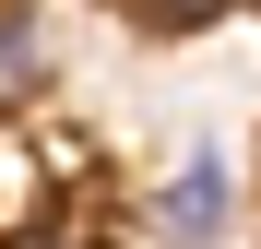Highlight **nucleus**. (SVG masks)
<instances>
[{
  "label": "nucleus",
  "mask_w": 261,
  "mask_h": 249,
  "mask_svg": "<svg viewBox=\"0 0 261 249\" xmlns=\"http://www.w3.org/2000/svg\"><path fill=\"white\" fill-rule=\"evenodd\" d=\"M36 71H48V36H36L24 12H0V107H24V95H36Z\"/></svg>",
  "instance_id": "obj_2"
},
{
  "label": "nucleus",
  "mask_w": 261,
  "mask_h": 249,
  "mask_svg": "<svg viewBox=\"0 0 261 249\" xmlns=\"http://www.w3.org/2000/svg\"><path fill=\"white\" fill-rule=\"evenodd\" d=\"M226 226V178L214 166H178V190H166V237H214Z\"/></svg>",
  "instance_id": "obj_1"
}]
</instances>
